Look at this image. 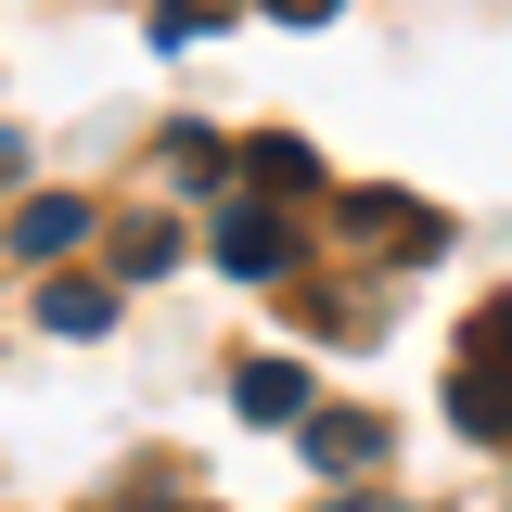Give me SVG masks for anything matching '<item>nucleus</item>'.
<instances>
[{
	"label": "nucleus",
	"mask_w": 512,
	"mask_h": 512,
	"mask_svg": "<svg viewBox=\"0 0 512 512\" xmlns=\"http://www.w3.org/2000/svg\"><path fill=\"white\" fill-rule=\"evenodd\" d=\"M269 13H282V26H320V13H333V0H269Z\"/></svg>",
	"instance_id": "13"
},
{
	"label": "nucleus",
	"mask_w": 512,
	"mask_h": 512,
	"mask_svg": "<svg viewBox=\"0 0 512 512\" xmlns=\"http://www.w3.org/2000/svg\"><path fill=\"white\" fill-rule=\"evenodd\" d=\"M167 167H180V180L205 192V180H218V167H231V154H218V128H167Z\"/></svg>",
	"instance_id": "11"
},
{
	"label": "nucleus",
	"mask_w": 512,
	"mask_h": 512,
	"mask_svg": "<svg viewBox=\"0 0 512 512\" xmlns=\"http://www.w3.org/2000/svg\"><path fill=\"white\" fill-rule=\"evenodd\" d=\"M346 244L423 269V256H448V218H436V205H410V192H346Z\"/></svg>",
	"instance_id": "1"
},
{
	"label": "nucleus",
	"mask_w": 512,
	"mask_h": 512,
	"mask_svg": "<svg viewBox=\"0 0 512 512\" xmlns=\"http://www.w3.org/2000/svg\"><path fill=\"white\" fill-rule=\"evenodd\" d=\"M218 13H231V0H154V52H180L192 26H218Z\"/></svg>",
	"instance_id": "12"
},
{
	"label": "nucleus",
	"mask_w": 512,
	"mask_h": 512,
	"mask_svg": "<svg viewBox=\"0 0 512 512\" xmlns=\"http://www.w3.org/2000/svg\"><path fill=\"white\" fill-rule=\"evenodd\" d=\"M346 512H384V500H346Z\"/></svg>",
	"instance_id": "14"
},
{
	"label": "nucleus",
	"mask_w": 512,
	"mask_h": 512,
	"mask_svg": "<svg viewBox=\"0 0 512 512\" xmlns=\"http://www.w3.org/2000/svg\"><path fill=\"white\" fill-rule=\"evenodd\" d=\"M448 423H461V436H512V372L461 359V372H448Z\"/></svg>",
	"instance_id": "5"
},
{
	"label": "nucleus",
	"mask_w": 512,
	"mask_h": 512,
	"mask_svg": "<svg viewBox=\"0 0 512 512\" xmlns=\"http://www.w3.org/2000/svg\"><path fill=\"white\" fill-rule=\"evenodd\" d=\"M256 180H269V192H308V180H320V154L295 141V128H269V141H256Z\"/></svg>",
	"instance_id": "8"
},
{
	"label": "nucleus",
	"mask_w": 512,
	"mask_h": 512,
	"mask_svg": "<svg viewBox=\"0 0 512 512\" xmlns=\"http://www.w3.org/2000/svg\"><path fill=\"white\" fill-rule=\"evenodd\" d=\"M39 320H52V333H103V320H116V282H77V269H64V282H39Z\"/></svg>",
	"instance_id": "7"
},
{
	"label": "nucleus",
	"mask_w": 512,
	"mask_h": 512,
	"mask_svg": "<svg viewBox=\"0 0 512 512\" xmlns=\"http://www.w3.org/2000/svg\"><path fill=\"white\" fill-rule=\"evenodd\" d=\"M218 269L282 282V269H295V218H282V205H231V218H218Z\"/></svg>",
	"instance_id": "2"
},
{
	"label": "nucleus",
	"mask_w": 512,
	"mask_h": 512,
	"mask_svg": "<svg viewBox=\"0 0 512 512\" xmlns=\"http://www.w3.org/2000/svg\"><path fill=\"white\" fill-rule=\"evenodd\" d=\"M128 282H154V269H180V231H167V218H128V256H116Z\"/></svg>",
	"instance_id": "9"
},
{
	"label": "nucleus",
	"mask_w": 512,
	"mask_h": 512,
	"mask_svg": "<svg viewBox=\"0 0 512 512\" xmlns=\"http://www.w3.org/2000/svg\"><path fill=\"white\" fill-rule=\"evenodd\" d=\"M461 359H487V372H512V295H487V308H474V333H461Z\"/></svg>",
	"instance_id": "10"
},
{
	"label": "nucleus",
	"mask_w": 512,
	"mask_h": 512,
	"mask_svg": "<svg viewBox=\"0 0 512 512\" xmlns=\"http://www.w3.org/2000/svg\"><path fill=\"white\" fill-rule=\"evenodd\" d=\"M308 461L320 474H359V461H384V423L372 410H308Z\"/></svg>",
	"instance_id": "6"
},
{
	"label": "nucleus",
	"mask_w": 512,
	"mask_h": 512,
	"mask_svg": "<svg viewBox=\"0 0 512 512\" xmlns=\"http://www.w3.org/2000/svg\"><path fill=\"white\" fill-rule=\"evenodd\" d=\"M231 410H244V423H308V372H295V359H244V372H231Z\"/></svg>",
	"instance_id": "4"
},
{
	"label": "nucleus",
	"mask_w": 512,
	"mask_h": 512,
	"mask_svg": "<svg viewBox=\"0 0 512 512\" xmlns=\"http://www.w3.org/2000/svg\"><path fill=\"white\" fill-rule=\"evenodd\" d=\"M77 244H90V205H77V192L13 205V256H39V269H52V256H77Z\"/></svg>",
	"instance_id": "3"
}]
</instances>
